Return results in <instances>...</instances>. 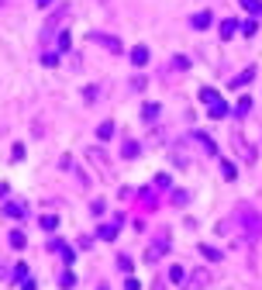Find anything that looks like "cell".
<instances>
[{
    "label": "cell",
    "mask_w": 262,
    "mask_h": 290,
    "mask_svg": "<svg viewBox=\"0 0 262 290\" xmlns=\"http://www.w3.org/2000/svg\"><path fill=\"white\" fill-rule=\"evenodd\" d=\"M118 228H121V218H114L111 224H100V231H97V238H104V242H111V238H118Z\"/></svg>",
    "instance_id": "7a4b0ae2"
},
{
    "label": "cell",
    "mask_w": 262,
    "mask_h": 290,
    "mask_svg": "<svg viewBox=\"0 0 262 290\" xmlns=\"http://www.w3.org/2000/svg\"><path fill=\"white\" fill-rule=\"evenodd\" d=\"M100 290H107V287H100Z\"/></svg>",
    "instance_id": "4316f807"
},
{
    "label": "cell",
    "mask_w": 262,
    "mask_h": 290,
    "mask_svg": "<svg viewBox=\"0 0 262 290\" xmlns=\"http://www.w3.org/2000/svg\"><path fill=\"white\" fill-rule=\"evenodd\" d=\"M207 284H210V270H203V266H200V270H194V273L183 280V290H203Z\"/></svg>",
    "instance_id": "6da1fadb"
},
{
    "label": "cell",
    "mask_w": 262,
    "mask_h": 290,
    "mask_svg": "<svg viewBox=\"0 0 262 290\" xmlns=\"http://www.w3.org/2000/svg\"><path fill=\"white\" fill-rule=\"evenodd\" d=\"M214 97H221V93H217V90H210V86H203V90H200V100H203V104H210Z\"/></svg>",
    "instance_id": "e0dca14e"
},
{
    "label": "cell",
    "mask_w": 262,
    "mask_h": 290,
    "mask_svg": "<svg viewBox=\"0 0 262 290\" xmlns=\"http://www.w3.org/2000/svg\"><path fill=\"white\" fill-rule=\"evenodd\" d=\"M14 280H28V266H24V263L14 270Z\"/></svg>",
    "instance_id": "7402d4cb"
},
{
    "label": "cell",
    "mask_w": 262,
    "mask_h": 290,
    "mask_svg": "<svg viewBox=\"0 0 262 290\" xmlns=\"http://www.w3.org/2000/svg\"><path fill=\"white\" fill-rule=\"evenodd\" d=\"M49 3H52V0H38V7H49Z\"/></svg>",
    "instance_id": "484cf974"
},
{
    "label": "cell",
    "mask_w": 262,
    "mask_h": 290,
    "mask_svg": "<svg viewBox=\"0 0 262 290\" xmlns=\"http://www.w3.org/2000/svg\"><path fill=\"white\" fill-rule=\"evenodd\" d=\"M210 21H214V14H210V10H200V14H194V17H190V24H194L196 31L210 28Z\"/></svg>",
    "instance_id": "3957f363"
},
{
    "label": "cell",
    "mask_w": 262,
    "mask_h": 290,
    "mask_svg": "<svg viewBox=\"0 0 262 290\" xmlns=\"http://www.w3.org/2000/svg\"><path fill=\"white\" fill-rule=\"evenodd\" d=\"M141 114H145V121H152V118L159 114V104H145V111H141Z\"/></svg>",
    "instance_id": "d6986e66"
},
{
    "label": "cell",
    "mask_w": 262,
    "mask_h": 290,
    "mask_svg": "<svg viewBox=\"0 0 262 290\" xmlns=\"http://www.w3.org/2000/svg\"><path fill=\"white\" fill-rule=\"evenodd\" d=\"M200 252H203V256H207V259H214V263H217V259H221V252H217V249H214V245H200Z\"/></svg>",
    "instance_id": "ac0fdd59"
},
{
    "label": "cell",
    "mask_w": 262,
    "mask_h": 290,
    "mask_svg": "<svg viewBox=\"0 0 262 290\" xmlns=\"http://www.w3.org/2000/svg\"><path fill=\"white\" fill-rule=\"evenodd\" d=\"M207 114H210V118H224V114H228V104H224L221 97H214V100L207 104Z\"/></svg>",
    "instance_id": "277c9868"
},
{
    "label": "cell",
    "mask_w": 262,
    "mask_h": 290,
    "mask_svg": "<svg viewBox=\"0 0 262 290\" xmlns=\"http://www.w3.org/2000/svg\"><path fill=\"white\" fill-rule=\"evenodd\" d=\"M235 31H238V21H235V17L221 21V38H224V42H228V38H235Z\"/></svg>",
    "instance_id": "8992f818"
},
{
    "label": "cell",
    "mask_w": 262,
    "mask_h": 290,
    "mask_svg": "<svg viewBox=\"0 0 262 290\" xmlns=\"http://www.w3.org/2000/svg\"><path fill=\"white\" fill-rule=\"evenodd\" d=\"M97 42H100V45H107L111 52H121V42H118L114 35H97Z\"/></svg>",
    "instance_id": "ba28073f"
},
{
    "label": "cell",
    "mask_w": 262,
    "mask_h": 290,
    "mask_svg": "<svg viewBox=\"0 0 262 290\" xmlns=\"http://www.w3.org/2000/svg\"><path fill=\"white\" fill-rule=\"evenodd\" d=\"M59 49H63V52H69V35H66V31L59 35Z\"/></svg>",
    "instance_id": "d4e9b609"
},
{
    "label": "cell",
    "mask_w": 262,
    "mask_h": 290,
    "mask_svg": "<svg viewBox=\"0 0 262 290\" xmlns=\"http://www.w3.org/2000/svg\"><path fill=\"white\" fill-rule=\"evenodd\" d=\"M56 224H59V218H56V215H45V218H42V228H45V231H56Z\"/></svg>",
    "instance_id": "2e32d148"
},
{
    "label": "cell",
    "mask_w": 262,
    "mask_h": 290,
    "mask_svg": "<svg viewBox=\"0 0 262 290\" xmlns=\"http://www.w3.org/2000/svg\"><path fill=\"white\" fill-rule=\"evenodd\" d=\"M249 107H252V100H249V97H242V100L235 104V114H238V118H245V114H249Z\"/></svg>",
    "instance_id": "8fae6325"
},
{
    "label": "cell",
    "mask_w": 262,
    "mask_h": 290,
    "mask_svg": "<svg viewBox=\"0 0 262 290\" xmlns=\"http://www.w3.org/2000/svg\"><path fill=\"white\" fill-rule=\"evenodd\" d=\"M252 76H256V70L249 66V70L242 72V76H235V79H231V86H245V83H252Z\"/></svg>",
    "instance_id": "30bf717a"
},
{
    "label": "cell",
    "mask_w": 262,
    "mask_h": 290,
    "mask_svg": "<svg viewBox=\"0 0 262 290\" xmlns=\"http://www.w3.org/2000/svg\"><path fill=\"white\" fill-rule=\"evenodd\" d=\"M97 135H100V139H104V142H107V139H111V135H114V125H111V121H104V125H100V128H97Z\"/></svg>",
    "instance_id": "4fadbf2b"
},
{
    "label": "cell",
    "mask_w": 262,
    "mask_h": 290,
    "mask_svg": "<svg viewBox=\"0 0 262 290\" xmlns=\"http://www.w3.org/2000/svg\"><path fill=\"white\" fill-rule=\"evenodd\" d=\"M249 14H256V17H262V0H238Z\"/></svg>",
    "instance_id": "9c48e42d"
},
{
    "label": "cell",
    "mask_w": 262,
    "mask_h": 290,
    "mask_svg": "<svg viewBox=\"0 0 262 290\" xmlns=\"http://www.w3.org/2000/svg\"><path fill=\"white\" fill-rule=\"evenodd\" d=\"M24 242H28L24 231H10V245H14V249H24Z\"/></svg>",
    "instance_id": "5bb4252c"
},
{
    "label": "cell",
    "mask_w": 262,
    "mask_h": 290,
    "mask_svg": "<svg viewBox=\"0 0 262 290\" xmlns=\"http://www.w3.org/2000/svg\"><path fill=\"white\" fill-rule=\"evenodd\" d=\"M125 155L134 159V155H138V142H125Z\"/></svg>",
    "instance_id": "44dd1931"
},
{
    "label": "cell",
    "mask_w": 262,
    "mask_h": 290,
    "mask_svg": "<svg viewBox=\"0 0 262 290\" xmlns=\"http://www.w3.org/2000/svg\"><path fill=\"white\" fill-rule=\"evenodd\" d=\"M169 280H173V284H183V280H187L183 266H173V270H169Z\"/></svg>",
    "instance_id": "9a60e30c"
},
{
    "label": "cell",
    "mask_w": 262,
    "mask_h": 290,
    "mask_svg": "<svg viewBox=\"0 0 262 290\" xmlns=\"http://www.w3.org/2000/svg\"><path fill=\"white\" fill-rule=\"evenodd\" d=\"M125 290H141V284H138L134 277H128V280H125Z\"/></svg>",
    "instance_id": "cb8c5ba5"
},
{
    "label": "cell",
    "mask_w": 262,
    "mask_h": 290,
    "mask_svg": "<svg viewBox=\"0 0 262 290\" xmlns=\"http://www.w3.org/2000/svg\"><path fill=\"white\" fill-rule=\"evenodd\" d=\"M3 215L7 218H24V204H21V201H7V204H3Z\"/></svg>",
    "instance_id": "5b68a950"
},
{
    "label": "cell",
    "mask_w": 262,
    "mask_h": 290,
    "mask_svg": "<svg viewBox=\"0 0 262 290\" xmlns=\"http://www.w3.org/2000/svg\"><path fill=\"white\" fill-rule=\"evenodd\" d=\"M131 63H134V66H145V63H148V49H145V45H134V49H131Z\"/></svg>",
    "instance_id": "52a82bcc"
},
{
    "label": "cell",
    "mask_w": 262,
    "mask_h": 290,
    "mask_svg": "<svg viewBox=\"0 0 262 290\" xmlns=\"http://www.w3.org/2000/svg\"><path fill=\"white\" fill-rule=\"evenodd\" d=\"M196 142L203 145V148H207V152H210V155H217V145L210 142V139H207V135H200V132H196Z\"/></svg>",
    "instance_id": "7c38bea8"
},
{
    "label": "cell",
    "mask_w": 262,
    "mask_h": 290,
    "mask_svg": "<svg viewBox=\"0 0 262 290\" xmlns=\"http://www.w3.org/2000/svg\"><path fill=\"white\" fill-rule=\"evenodd\" d=\"M59 284H63V287L69 290V287H72V284H76V277H72V273H63V280H59Z\"/></svg>",
    "instance_id": "603a6c76"
},
{
    "label": "cell",
    "mask_w": 262,
    "mask_h": 290,
    "mask_svg": "<svg viewBox=\"0 0 262 290\" xmlns=\"http://www.w3.org/2000/svg\"><path fill=\"white\" fill-rule=\"evenodd\" d=\"M221 173H224V180H235V176H238V169H235L231 162H224V166H221Z\"/></svg>",
    "instance_id": "ffe728a7"
}]
</instances>
